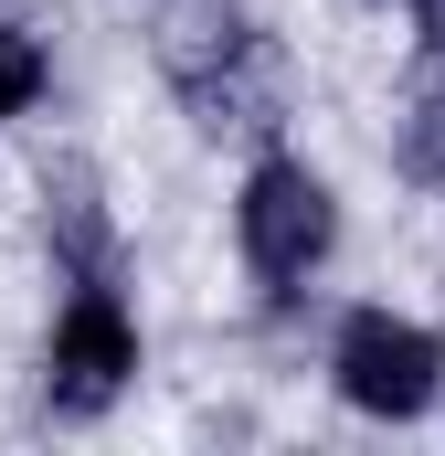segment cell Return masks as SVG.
<instances>
[{"label":"cell","mask_w":445,"mask_h":456,"mask_svg":"<svg viewBox=\"0 0 445 456\" xmlns=\"http://www.w3.org/2000/svg\"><path fill=\"white\" fill-rule=\"evenodd\" d=\"M32 96H43V43L21 21H0V117H21Z\"/></svg>","instance_id":"5"},{"label":"cell","mask_w":445,"mask_h":456,"mask_svg":"<svg viewBox=\"0 0 445 456\" xmlns=\"http://www.w3.org/2000/svg\"><path fill=\"white\" fill-rule=\"evenodd\" d=\"M329 371H339V393L360 403V414H425L435 403V371H445V350L414 330V319H392V308H350L339 319V350H329Z\"/></svg>","instance_id":"3"},{"label":"cell","mask_w":445,"mask_h":456,"mask_svg":"<svg viewBox=\"0 0 445 456\" xmlns=\"http://www.w3.org/2000/svg\"><path fill=\"white\" fill-rule=\"evenodd\" d=\"M233 233H244V265H255L265 287H297V276H319V255H329L339 202H329V181H319L308 159H255V170H244V202H233Z\"/></svg>","instance_id":"1"},{"label":"cell","mask_w":445,"mask_h":456,"mask_svg":"<svg viewBox=\"0 0 445 456\" xmlns=\"http://www.w3.org/2000/svg\"><path fill=\"white\" fill-rule=\"evenodd\" d=\"M392 149H403V170H414V181H445V75L414 96V117H403V138H392Z\"/></svg>","instance_id":"4"},{"label":"cell","mask_w":445,"mask_h":456,"mask_svg":"<svg viewBox=\"0 0 445 456\" xmlns=\"http://www.w3.org/2000/svg\"><path fill=\"white\" fill-rule=\"evenodd\" d=\"M53 403L64 414H107L117 393L138 382V319L117 308L107 276H75V297H64V319H53Z\"/></svg>","instance_id":"2"}]
</instances>
